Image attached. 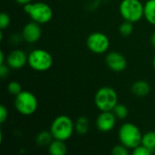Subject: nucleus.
Returning a JSON list of instances; mask_svg holds the SVG:
<instances>
[{"mask_svg": "<svg viewBox=\"0 0 155 155\" xmlns=\"http://www.w3.org/2000/svg\"><path fill=\"white\" fill-rule=\"evenodd\" d=\"M50 132L54 139L66 142L73 136L74 133L75 132L74 123L67 115H59L55 117L52 122Z\"/></svg>", "mask_w": 155, "mask_h": 155, "instance_id": "f257e3e1", "label": "nucleus"}, {"mask_svg": "<svg viewBox=\"0 0 155 155\" xmlns=\"http://www.w3.org/2000/svg\"><path fill=\"white\" fill-rule=\"evenodd\" d=\"M143 134L139 127L133 123L123 124L118 130V139L129 150H133L142 143Z\"/></svg>", "mask_w": 155, "mask_h": 155, "instance_id": "f03ea898", "label": "nucleus"}, {"mask_svg": "<svg viewBox=\"0 0 155 155\" xmlns=\"http://www.w3.org/2000/svg\"><path fill=\"white\" fill-rule=\"evenodd\" d=\"M24 10L32 21H35L40 25L46 24L53 18V9L45 2H31L24 5Z\"/></svg>", "mask_w": 155, "mask_h": 155, "instance_id": "7ed1b4c3", "label": "nucleus"}, {"mask_svg": "<svg viewBox=\"0 0 155 155\" xmlns=\"http://www.w3.org/2000/svg\"><path fill=\"white\" fill-rule=\"evenodd\" d=\"M94 104L100 112H111L118 104V94L110 86H103L94 95Z\"/></svg>", "mask_w": 155, "mask_h": 155, "instance_id": "20e7f679", "label": "nucleus"}, {"mask_svg": "<svg viewBox=\"0 0 155 155\" xmlns=\"http://www.w3.org/2000/svg\"><path fill=\"white\" fill-rule=\"evenodd\" d=\"M14 105L20 114L29 116L36 112L38 108V101L33 93L23 90L20 94L15 95Z\"/></svg>", "mask_w": 155, "mask_h": 155, "instance_id": "39448f33", "label": "nucleus"}, {"mask_svg": "<svg viewBox=\"0 0 155 155\" xmlns=\"http://www.w3.org/2000/svg\"><path fill=\"white\" fill-rule=\"evenodd\" d=\"M27 64L34 71L45 72L52 67L54 64V59L52 54L48 51L41 48H36L32 50L28 54Z\"/></svg>", "mask_w": 155, "mask_h": 155, "instance_id": "423d86ee", "label": "nucleus"}, {"mask_svg": "<svg viewBox=\"0 0 155 155\" xmlns=\"http://www.w3.org/2000/svg\"><path fill=\"white\" fill-rule=\"evenodd\" d=\"M144 4L140 0H122L119 5L121 16L125 21L136 23L143 17Z\"/></svg>", "mask_w": 155, "mask_h": 155, "instance_id": "0eeeda50", "label": "nucleus"}, {"mask_svg": "<svg viewBox=\"0 0 155 155\" xmlns=\"http://www.w3.org/2000/svg\"><path fill=\"white\" fill-rule=\"evenodd\" d=\"M86 45L92 53L102 54L109 50L110 39L102 32H94L87 37Z\"/></svg>", "mask_w": 155, "mask_h": 155, "instance_id": "6e6552de", "label": "nucleus"}, {"mask_svg": "<svg viewBox=\"0 0 155 155\" xmlns=\"http://www.w3.org/2000/svg\"><path fill=\"white\" fill-rule=\"evenodd\" d=\"M105 63L110 70L117 73L124 71L127 67L126 58L121 53L116 51L109 52L106 54Z\"/></svg>", "mask_w": 155, "mask_h": 155, "instance_id": "1a4fd4ad", "label": "nucleus"}, {"mask_svg": "<svg viewBox=\"0 0 155 155\" xmlns=\"http://www.w3.org/2000/svg\"><path fill=\"white\" fill-rule=\"evenodd\" d=\"M27 61L28 54L21 49H15L11 51L6 56L7 65L14 70L22 69L27 64Z\"/></svg>", "mask_w": 155, "mask_h": 155, "instance_id": "9d476101", "label": "nucleus"}, {"mask_svg": "<svg viewBox=\"0 0 155 155\" xmlns=\"http://www.w3.org/2000/svg\"><path fill=\"white\" fill-rule=\"evenodd\" d=\"M116 116L111 112H101L96 118V127L102 133H108L116 125Z\"/></svg>", "mask_w": 155, "mask_h": 155, "instance_id": "9b49d317", "label": "nucleus"}, {"mask_svg": "<svg viewBox=\"0 0 155 155\" xmlns=\"http://www.w3.org/2000/svg\"><path fill=\"white\" fill-rule=\"evenodd\" d=\"M22 37L25 42L29 44L36 43L42 35V29L40 24L32 21L27 23L22 30Z\"/></svg>", "mask_w": 155, "mask_h": 155, "instance_id": "f8f14e48", "label": "nucleus"}, {"mask_svg": "<svg viewBox=\"0 0 155 155\" xmlns=\"http://www.w3.org/2000/svg\"><path fill=\"white\" fill-rule=\"evenodd\" d=\"M151 86L148 82L144 80H138L132 85V93L137 97H145L149 94Z\"/></svg>", "mask_w": 155, "mask_h": 155, "instance_id": "ddd939ff", "label": "nucleus"}, {"mask_svg": "<svg viewBox=\"0 0 155 155\" xmlns=\"http://www.w3.org/2000/svg\"><path fill=\"white\" fill-rule=\"evenodd\" d=\"M48 153L51 155H64L67 153L65 142L54 139L48 145Z\"/></svg>", "mask_w": 155, "mask_h": 155, "instance_id": "4468645a", "label": "nucleus"}, {"mask_svg": "<svg viewBox=\"0 0 155 155\" xmlns=\"http://www.w3.org/2000/svg\"><path fill=\"white\" fill-rule=\"evenodd\" d=\"M143 17L149 24L155 25V0H148L145 2Z\"/></svg>", "mask_w": 155, "mask_h": 155, "instance_id": "2eb2a0df", "label": "nucleus"}, {"mask_svg": "<svg viewBox=\"0 0 155 155\" xmlns=\"http://www.w3.org/2000/svg\"><path fill=\"white\" fill-rule=\"evenodd\" d=\"M75 133L79 135H84L89 131V121L85 116H80L74 123Z\"/></svg>", "mask_w": 155, "mask_h": 155, "instance_id": "dca6fc26", "label": "nucleus"}, {"mask_svg": "<svg viewBox=\"0 0 155 155\" xmlns=\"http://www.w3.org/2000/svg\"><path fill=\"white\" fill-rule=\"evenodd\" d=\"M54 140V137L50 131H42L37 134L35 137V143L39 146H47L51 143V142Z\"/></svg>", "mask_w": 155, "mask_h": 155, "instance_id": "f3484780", "label": "nucleus"}, {"mask_svg": "<svg viewBox=\"0 0 155 155\" xmlns=\"http://www.w3.org/2000/svg\"><path fill=\"white\" fill-rule=\"evenodd\" d=\"M142 144L147 147L152 153L155 151V131H149L143 134Z\"/></svg>", "mask_w": 155, "mask_h": 155, "instance_id": "a211bd4d", "label": "nucleus"}, {"mask_svg": "<svg viewBox=\"0 0 155 155\" xmlns=\"http://www.w3.org/2000/svg\"><path fill=\"white\" fill-rule=\"evenodd\" d=\"M112 112L114 114L116 118L120 119V120L125 119L128 116V114H129L128 108L124 104H117Z\"/></svg>", "mask_w": 155, "mask_h": 155, "instance_id": "6ab92c4d", "label": "nucleus"}, {"mask_svg": "<svg viewBox=\"0 0 155 155\" xmlns=\"http://www.w3.org/2000/svg\"><path fill=\"white\" fill-rule=\"evenodd\" d=\"M134 23H131L129 21H125L123 22L120 25L119 27V32L123 36H129L132 35V33L134 32Z\"/></svg>", "mask_w": 155, "mask_h": 155, "instance_id": "aec40b11", "label": "nucleus"}, {"mask_svg": "<svg viewBox=\"0 0 155 155\" xmlns=\"http://www.w3.org/2000/svg\"><path fill=\"white\" fill-rule=\"evenodd\" d=\"M7 91L9 92L10 94L15 96L18 94H20L23 91V89H22V85L17 81H11L7 85Z\"/></svg>", "mask_w": 155, "mask_h": 155, "instance_id": "412c9836", "label": "nucleus"}, {"mask_svg": "<svg viewBox=\"0 0 155 155\" xmlns=\"http://www.w3.org/2000/svg\"><path fill=\"white\" fill-rule=\"evenodd\" d=\"M112 154L113 155H128L129 154V149L125 147L124 144L120 143L118 145H115L112 149Z\"/></svg>", "mask_w": 155, "mask_h": 155, "instance_id": "4be33fe9", "label": "nucleus"}, {"mask_svg": "<svg viewBox=\"0 0 155 155\" xmlns=\"http://www.w3.org/2000/svg\"><path fill=\"white\" fill-rule=\"evenodd\" d=\"M10 22H11V19L8 14L5 12L0 14V29L1 30L7 28L10 25Z\"/></svg>", "mask_w": 155, "mask_h": 155, "instance_id": "5701e85b", "label": "nucleus"}, {"mask_svg": "<svg viewBox=\"0 0 155 155\" xmlns=\"http://www.w3.org/2000/svg\"><path fill=\"white\" fill-rule=\"evenodd\" d=\"M132 153L134 155H150L153 153L144 145H143L142 143L140 145H138L137 147H135L134 149H133Z\"/></svg>", "mask_w": 155, "mask_h": 155, "instance_id": "b1692460", "label": "nucleus"}, {"mask_svg": "<svg viewBox=\"0 0 155 155\" xmlns=\"http://www.w3.org/2000/svg\"><path fill=\"white\" fill-rule=\"evenodd\" d=\"M8 117V110L5 105H0V124L5 122Z\"/></svg>", "mask_w": 155, "mask_h": 155, "instance_id": "393cba45", "label": "nucleus"}, {"mask_svg": "<svg viewBox=\"0 0 155 155\" xmlns=\"http://www.w3.org/2000/svg\"><path fill=\"white\" fill-rule=\"evenodd\" d=\"M9 69H11L8 65H7V64L5 63H4V64H0V76L2 77V78H5L7 74H8V73H9Z\"/></svg>", "mask_w": 155, "mask_h": 155, "instance_id": "a878e982", "label": "nucleus"}, {"mask_svg": "<svg viewBox=\"0 0 155 155\" xmlns=\"http://www.w3.org/2000/svg\"><path fill=\"white\" fill-rule=\"evenodd\" d=\"M15 1H16V3H17V4H19V5H27V4L31 3L33 0H15Z\"/></svg>", "mask_w": 155, "mask_h": 155, "instance_id": "bb28decb", "label": "nucleus"}, {"mask_svg": "<svg viewBox=\"0 0 155 155\" xmlns=\"http://www.w3.org/2000/svg\"><path fill=\"white\" fill-rule=\"evenodd\" d=\"M5 63V55H4V52L0 51V64Z\"/></svg>", "mask_w": 155, "mask_h": 155, "instance_id": "cd10ccee", "label": "nucleus"}, {"mask_svg": "<svg viewBox=\"0 0 155 155\" xmlns=\"http://www.w3.org/2000/svg\"><path fill=\"white\" fill-rule=\"evenodd\" d=\"M151 42H152L153 45L155 47V33L153 34V35H152V37H151Z\"/></svg>", "mask_w": 155, "mask_h": 155, "instance_id": "c85d7f7f", "label": "nucleus"}, {"mask_svg": "<svg viewBox=\"0 0 155 155\" xmlns=\"http://www.w3.org/2000/svg\"><path fill=\"white\" fill-rule=\"evenodd\" d=\"M153 67H154L155 69V54L154 56H153Z\"/></svg>", "mask_w": 155, "mask_h": 155, "instance_id": "c756f323", "label": "nucleus"}]
</instances>
